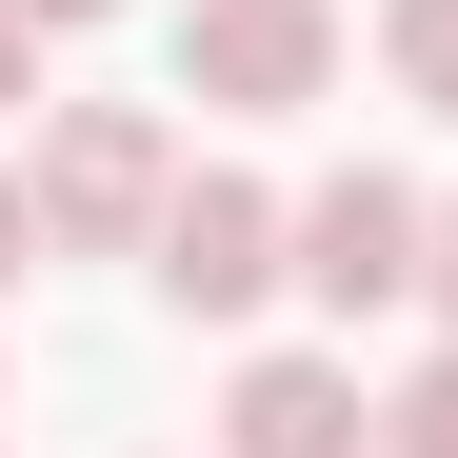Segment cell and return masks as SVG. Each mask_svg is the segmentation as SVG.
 Here are the masks:
<instances>
[{
    "mask_svg": "<svg viewBox=\"0 0 458 458\" xmlns=\"http://www.w3.org/2000/svg\"><path fill=\"white\" fill-rule=\"evenodd\" d=\"M160 199H180V140L140 100H60V140H40V240L60 259H140Z\"/></svg>",
    "mask_w": 458,
    "mask_h": 458,
    "instance_id": "6da1fadb",
    "label": "cell"
},
{
    "mask_svg": "<svg viewBox=\"0 0 458 458\" xmlns=\"http://www.w3.org/2000/svg\"><path fill=\"white\" fill-rule=\"evenodd\" d=\"M140 279H160L180 319H259V299L299 279V199H259V180H180L160 240H140Z\"/></svg>",
    "mask_w": 458,
    "mask_h": 458,
    "instance_id": "7a4b0ae2",
    "label": "cell"
},
{
    "mask_svg": "<svg viewBox=\"0 0 458 458\" xmlns=\"http://www.w3.org/2000/svg\"><path fill=\"white\" fill-rule=\"evenodd\" d=\"M180 100H219V120L339 100V21L319 0H180Z\"/></svg>",
    "mask_w": 458,
    "mask_h": 458,
    "instance_id": "3957f363",
    "label": "cell"
},
{
    "mask_svg": "<svg viewBox=\"0 0 458 458\" xmlns=\"http://www.w3.org/2000/svg\"><path fill=\"white\" fill-rule=\"evenodd\" d=\"M419 259H438V199L419 180H319L299 199V299H319V319H378V299H419Z\"/></svg>",
    "mask_w": 458,
    "mask_h": 458,
    "instance_id": "277c9868",
    "label": "cell"
},
{
    "mask_svg": "<svg viewBox=\"0 0 458 458\" xmlns=\"http://www.w3.org/2000/svg\"><path fill=\"white\" fill-rule=\"evenodd\" d=\"M219 458H378V399L339 359H240V399H219Z\"/></svg>",
    "mask_w": 458,
    "mask_h": 458,
    "instance_id": "5b68a950",
    "label": "cell"
},
{
    "mask_svg": "<svg viewBox=\"0 0 458 458\" xmlns=\"http://www.w3.org/2000/svg\"><path fill=\"white\" fill-rule=\"evenodd\" d=\"M378 60H399V100L458 120V0H378Z\"/></svg>",
    "mask_w": 458,
    "mask_h": 458,
    "instance_id": "8992f818",
    "label": "cell"
},
{
    "mask_svg": "<svg viewBox=\"0 0 458 458\" xmlns=\"http://www.w3.org/2000/svg\"><path fill=\"white\" fill-rule=\"evenodd\" d=\"M378 458H458V339L399 378V399H378Z\"/></svg>",
    "mask_w": 458,
    "mask_h": 458,
    "instance_id": "52a82bcc",
    "label": "cell"
},
{
    "mask_svg": "<svg viewBox=\"0 0 458 458\" xmlns=\"http://www.w3.org/2000/svg\"><path fill=\"white\" fill-rule=\"evenodd\" d=\"M21 259H60V240H40V180H0V279H21Z\"/></svg>",
    "mask_w": 458,
    "mask_h": 458,
    "instance_id": "ba28073f",
    "label": "cell"
},
{
    "mask_svg": "<svg viewBox=\"0 0 458 458\" xmlns=\"http://www.w3.org/2000/svg\"><path fill=\"white\" fill-rule=\"evenodd\" d=\"M0 100H40V21H21V0H0Z\"/></svg>",
    "mask_w": 458,
    "mask_h": 458,
    "instance_id": "9c48e42d",
    "label": "cell"
},
{
    "mask_svg": "<svg viewBox=\"0 0 458 458\" xmlns=\"http://www.w3.org/2000/svg\"><path fill=\"white\" fill-rule=\"evenodd\" d=\"M419 299H438V319H458V199H438V259H419Z\"/></svg>",
    "mask_w": 458,
    "mask_h": 458,
    "instance_id": "30bf717a",
    "label": "cell"
},
{
    "mask_svg": "<svg viewBox=\"0 0 458 458\" xmlns=\"http://www.w3.org/2000/svg\"><path fill=\"white\" fill-rule=\"evenodd\" d=\"M21 21H40V40H60V21H100V0H21Z\"/></svg>",
    "mask_w": 458,
    "mask_h": 458,
    "instance_id": "8fae6325",
    "label": "cell"
}]
</instances>
